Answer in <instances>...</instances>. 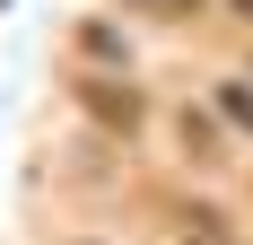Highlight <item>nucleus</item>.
Segmentation results:
<instances>
[{"instance_id": "39448f33", "label": "nucleus", "mask_w": 253, "mask_h": 245, "mask_svg": "<svg viewBox=\"0 0 253 245\" xmlns=\"http://www.w3.org/2000/svg\"><path fill=\"white\" fill-rule=\"evenodd\" d=\"M227 9H245V18H253V0H227Z\"/></svg>"}, {"instance_id": "7ed1b4c3", "label": "nucleus", "mask_w": 253, "mask_h": 245, "mask_svg": "<svg viewBox=\"0 0 253 245\" xmlns=\"http://www.w3.org/2000/svg\"><path fill=\"white\" fill-rule=\"evenodd\" d=\"M218 114H227V122H245V131H253V79H227V88H218Z\"/></svg>"}, {"instance_id": "20e7f679", "label": "nucleus", "mask_w": 253, "mask_h": 245, "mask_svg": "<svg viewBox=\"0 0 253 245\" xmlns=\"http://www.w3.org/2000/svg\"><path fill=\"white\" fill-rule=\"evenodd\" d=\"M123 9H131V18H166V26H183L201 0H123Z\"/></svg>"}, {"instance_id": "f257e3e1", "label": "nucleus", "mask_w": 253, "mask_h": 245, "mask_svg": "<svg viewBox=\"0 0 253 245\" xmlns=\"http://www.w3.org/2000/svg\"><path fill=\"white\" fill-rule=\"evenodd\" d=\"M79 105H87L105 131H140V122H149V105H140L131 79H79Z\"/></svg>"}, {"instance_id": "f03ea898", "label": "nucleus", "mask_w": 253, "mask_h": 245, "mask_svg": "<svg viewBox=\"0 0 253 245\" xmlns=\"http://www.w3.org/2000/svg\"><path fill=\"white\" fill-rule=\"evenodd\" d=\"M79 53H96L105 70H123V61H131V44L114 35V26H79Z\"/></svg>"}]
</instances>
